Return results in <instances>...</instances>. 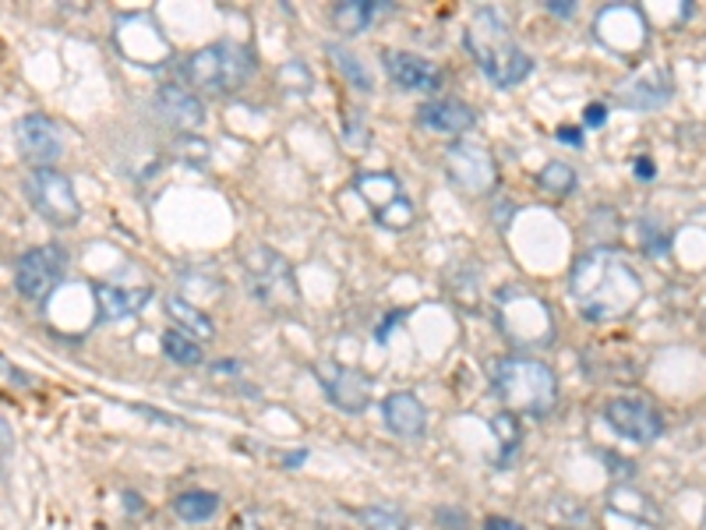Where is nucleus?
<instances>
[{
  "mask_svg": "<svg viewBox=\"0 0 706 530\" xmlns=\"http://www.w3.org/2000/svg\"><path fill=\"white\" fill-rule=\"evenodd\" d=\"M548 523L559 530H594V520H590L586 506L572 502V499H555L548 506Z\"/></svg>",
  "mask_w": 706,
  "mask_h": 530,
  "instance_id": "b1692460",
  "label": "nucleus"
},
{
  "mask_svg": "<svg viewBox=\"0 0 706 530\" xmlns=\"http://www.w3.org/2000/svg\"><path fill=\"white\" fill-rule=\"evenodd\" d=\"M375 220H378V226H386V231L403 234V231H410V223H413V202L407 195H399L381 213H375Z\"/></svg>",
  "mask_w": 706,
  "mask_h": 530,
  "instance_id": "cd10ccee",
  "label": "nucleus"
},
{
  "mask_svg": "<svg viewBox=\"0 0 706 530\" xmlns=\"http://www.w3.org/2000/svg\"><path fill=\"white\" fill-rule=\"evenodd\" d=\"M92 294H95V312H100L103 322H121V318L139 315L152 297L149 287H117V283H100Z\"/></svg>",
  "mask_w": 706,
  "mask_h": 530,
  "instance_id": "f3484780",
  "label": "nucleus"
},
{
  "mask_svg": "<svg viewBox=\"0 0 706 530\" xmlns=\"http://www.w3.org/2000/svg\"><path fill=\"white\" fill-rule=\"evenodd\" d=\"M703 322H706V312H703Z\"/></svg>",
  "mask_w": 706,
  "mask_h": 530,
  "instance_id": "58836bf2",
  "label": "nucleus"
},
{
  "mask_svg": "<svg viewBox=\"0 0 706 530\" xmlns=\"http://www.w3.org/2000/svg\"><path fill=\"white\" fill-rule=\"evenodd\" d=\"M357 520L365 530H410V520L396 506H365Z\"/></svg>",
  "mask_w": 706,
  "mask_h": 530,
  "instance_id": "a878e982",
  "label": "nucleus"
},
{
  "mask_svg": "<svg viewBox=\"0 0 706 530\" xmlns=\"http://www.w3.org/2000/svg\"><path fill=\"white\" fill-rule=\"evenodd\" d=\"M640 226H643V234H640L643 252H646V255H654V258H664V255H667V248H672V234H667V226H664V223H657V220H643Z\"/></svg>",
  "mask_w": 706,
  "mask_h": 530,
  "instance_id": "c756f323",
  "label": "nucleus"
},
{
  "mask_svg": "<svg viewBox=\"0 0 706 530\" xmlns=\"http://www.w3.org/2000/svg\"><path fill=\"white\" fill-rule=\"evenodd\" d=\"M255 71V57L241 43H213L202 47L198 53H191V61L184 68L187 82L195 89L216 92V96H226V92H237Z\"/></svg>",
  "mask_w": 706,
  "mask_h": 530,
  "instance_id": "39448f33",
  "label": "nucleus"
},
{
  "mask_svg": "<svg viewBox=\"0 0 706 530\" xmlns=\"http://www.w3.org/2000/svg\"><path fill=\"white\" fill-rule=\"evenodd\" d=\"M597 32H601V40L607 47L625 53V50H640L643 47L646 22H643V14L636 8H607L597 18Z\"/></svg>",
  "mask_w": 706,
  "mask_h": 530,
  "instance_id": "4468645a",
  "label": "nucleus"
},
{
  "mask_svg": "<svg viewBox=\"0 0 706 530\" xmlns=\"http://www.w3.org/2000/svg\"><path fill=\"white\" fill-rule=\"evenodd\" d=\"M494 318H499V329L520 347H548L555 339V312L541 294L526 287L502 291Z\"/></svg>",
  "mask_w": 706,
  "mask_h": 530,
  "instance_id": "20e7f679",
  "label": "nucleus"
},
{
  "mask_svg": "<svg viewBox=\"0 0 706 530\" xmlns=\"http://www.w3.org/2000/svg\"><path fill=\"white\" fill-rule=\"evenodd\" d=\"M244 269H247V279H252L255 297L262 300V305H269L273 312H290L300 300L297 287H294L290 262H286L279 252L258 244V248H252L244 255Z\"/></svg>",
  "mask_w": 706,
  "mask_h": 530,
  "instance_id": "423d86ee",
  "label": "nucleus"
},
{
  "mask_svg": "<svg viewBox=\"0 0 706 530\" xmlns=\"http://www.w3.org/2000/svg\"><path fill=\"white\" fill-rule=\"evenodd\" d=\"M559 139L580 149V145H583V131H580V128H559Z\"/></svg>",
  "mask_w": 706,
  "mask_h": 530,
  "instance_id": "c9c22d12",
  "label": "nucleus"
},
{
  "mask_svg": "<svg viewBox=\"0 0 706 530\" xmlns=\"http://www.w3.org/2000/svg\"><path fill=\"white\" fill-rule=\"evenodd\" d=\"M14 142H18V153H22V160H29L35 170H50L64 153L61 128H57L50 118H43V113H29V118L18 121Z\"/></svg>",
  "mask_w": 706,
  "mask_h": 530,
  "instance_id": "f8f14e48",
  "label": "nucleus"
},
{
  "mask_svg": "<svg viewBox=\"0 0 706 530\" xmlns=\"http://www.w3.org/2000/svg\"><path fill=\"white\" fill-rule=\"evenodd\" d=\"M329 53L336 57V64L342 68V74H347L350 82H357V89H371V74L360 68V61L357 57H350L342 47H329Z\"/></svg>",
  "mask_w": 706,
  "mask_h": 530,
  "instance_id": "7c9ffc66",
  "label": "nucleus"
},
{
  "mask_svg": "<svg viewBox=\"0 0 706 530\" xmlns=\"http://www.w3.org/2000/svg\"><path fill=\"white\" fill-rule=\"evenodd\" d=\"M604 118H607V110H604L601 103H590V106H586V124H590V128H601Z\"/></svg>",
  "mask_w": 706,
  "mask_h": 530,
  "instance_id": "72a5a7b5",
  "label": "nucleus"
},
{
  "mask_svg": "<svg viewBox=\"0 0 706 530\" xmlns=\"http://www.w3.org/2000/svg\"><path fill=\"white\" fill-rule=\"evenodd\" d=\"M234 530H262V523H258V517H237V523H234Z\"/></svg>",
  "mask_w": 706,
  "mask_h": 530,
  "instance_id": "e433bc0d",
  "label": "nucleus"
},
{
  "mask_svg": "<svg viewBox=\"0 0 706 530\" xmlns=\"http://www.w3.org/2000/svg\"><path fill=\"white\" fill-rule=\"evenodd\" d=\"M541 187L548 195H555V198H565L572 187H576V174H572V166L569 163H548L541 170Z\"/></svg>",
  "mask_w": 706,
  "mask_h": 530,
  "instance_id": "c85d7f7f",
  "label": "nucleus"
},
{
  "mask_svg": "<svg viewBox=\"0 0 706 530\" xmlns=\"http://www.w3.org/2000/svg\"><path fill=\"white\" fill-rule=\"evenodd\" d=\"M64 252L57 244H43V248H29L14 262V287L29 300H50L53 291L64 279Z\"/></svg>",
  "mask_w": 706,
  "mask_h": 530,
  "instance_id": "1a4fd4ad",
  "label": "nucleus"
},
{
  "mask_svg": "<svg viewBox=\"0 0 706 530\" xmlns=\"http://www.w3.org/2000/svg\"><path fill=\"white\" fill-rule=\"evenodd\" d=\"M467 50L473 53L477 68L488 74L491 85L512 89L533 71V61L512 40V29L499 8H481L467 26Z\"/></svg>",
  "mask_w": 706,
  "mask_h": 530,
  "instance_id": "f03ea898",
  "label": "nucleus"
},
{
  "mask_svg": "<svg viewBox=\"0 0 706 530\" xmlns=\"http://www.w3.org/2000/svg\"><path fill=\"white\" fill-rule=\"evenodd\" d=\"M174 513L184 523H205V520H213L219 513V496H216V491L191 488V491H184V496L174 499Z\"/></svg>",
  "mask_w": 706,
  "mask_h": 530,
  "instance_id": "412c9836",
  "label": "nucleus"
},
{
  "mask_svg": "<svg viewBox=\"0 0 706 530\" xmlns=\"http://www.w3.org/2000/svg\"><path fill=\"white\" fill-rule=\"evenodd\" d=\"M569 294L586 322H618L643 300V276L618 252L594 248L572 262Z\"/></svg>",
  "mask_w": 706,
  "mask_h": 530,
  "instance_id": "f257e3e1",
  "label": "nucleus"
},
{
  "mask_svg": "<svg viewBox=\"0 0 706 530\" xmlns=\"http://www.w3.org/2000/svg\"><path fill=\"white\" fill-rule=\"evenodd\" d=\"M156 110L163 113L166 124H174L181 131H195L205 124V103L181 85H163L156 92Z\"/></svg>",
  "mask_w": 706,
  "mask_h": 530,
  "instance_id": "dca6fc26",
  "label": "nucleus"
},
{
  "mask_svg": "<svg viewBox=\"0 0 706 530\" xmlns=\"http://www.w3.org/2000/svg\"><path fill=\"white\" fill-rule=\"evenodd\" d=\"M29 386H32V378L0 354V389H29Z\"/></svg>",
  "mask_w": 706,
  "mask_h": 530,
  "instance_id": "2f4dec72",
  "label": "nucleus"
},
{
  "mask_svg": "<svg viewBox=\"0 0 706 530\" xmlns=\"http://www.w3.org/2000/svg\"><path fill=\"white\" fill-rule=\"evenodd\" d=\"M357 195L365 198L375 213H381L389 202H396L403 192H399V181L392 174H360L357 177Z\"/></svg>",
  "mask_w": 706,
  "mask_h": 530,
  "instance_id": "5701e85b",
  "label": "nucleus"
},
{
  "mask_svg": "<svg viewBox=\"0 0 706 530\" xmlns=\"http://www.w3.org/2000/svg\"><path fill=\"white\" fill-rule=\"evenodd\" d=\"M484 530H526V527L516 523V520H509V517H488L484 520Z\"/></svg>",
  "mask_w": 706,
  "mask_h": 530,
  "instance_id": "473e14b6",
  "label": "nucleus"
},
{
  "mask_svg": "<svg viewBox=\"0 0 706 530\" xmlns=\"http://www.w3.org/2000/svg\"><path fill=\"white\" fill-rule=\"evenodd\" d=\"M491 428H494V439L502 442V457H505V460L516 457V449L523 446V428H520V421H516V414H512V410H502L499 418L491 421Z\"/></svg>",
  "mask_w": 706,
  "mask_h": 530,
  "instance_id": "bb28decb",
  "label": "nucleus"
},
{
  "mask_svg": "<svg viewBox=\"0 0 706 530\" xmlns=\"http://www.w3.org/2000/svg\"><path fill=\"white\" fill-rule=\"evenodd\" d=\"M604 421L612 425L622 439L636 446H651L664 435L661 410L651 400H643V396H615V400H607Z\"/></svg>",
  "mask_w": 706,
  "mask_h": 530,
  "instance_id": "9d476101",
  "label": "nucleus"
},
{
  "mask_svg": "<svg viewBox=\"0 0 706 530\" xmlns=\"http://www.w3.org/2000/svg\"><path fill=\"white\" fill-rule=\"evenodd\" d=\"M446 174L456 192L470 198H484L499 184V166H494L491 153L477 142H456L446 153Z\"/></svg>",
  "mask_w": 706,
  "mask_h": 530,
  "instance_id": "6e6552de",
  "label": "nucleus"
},
{
  "mask_svg": "<svg viewBox=\"0 0 706 530\" xmlns=\"http://www.w3.org/2000/svg\"><path fill=\"white\" fill-rule=\"evenodd\" d=\"M386 71L389 79L407 92H438L442 89V71L428 64L424 57L407 50H386Z\"/></svg>",
  "mask_w": 706,
  "mask_h": 530,
  "instance_id": "ddd939ff",
  "label": "nucleus"
},
{
  "mask_svg": "<svg viewBox=\"0 0 706 530\" xmlns=\"http://www.w3.org/2000/svg\"><path fill=\"white\" fill-rule=\"evenodd\" d=\"M321 389H326L329 404L342 414H365L371 404V378L357 368H347L339 361H321L315 368Z\"/></svg>",
  "mask_w": 706,
  "mask_h": 530,
  "instance_id": "9b49d317",
  "label": "nucleus"
},
{
  "mask_svg": "<svg viewBox=\"0 0 706 530\" xmlns=\"http://www.w3.org/2000/svg\"><path fill=\"white\" fill-rule=\"evenodd\" d=\"M166 312H170V318L177 322L181 326V333L184 336H191V339H213L216 336V322L208 318L205 312H198L195 305H191V300H184V297H166Z\"/></svg>",
  "mask_w": 706,
  "mask_h": 530,
  "instance_id": "aec40b11",
  "label": "nucleus"
},
{
  "mask_svg": "<svg viewBox=\"0 0 706 530\" xmlns=\"http://www.w3.org/2000/svg\"><path fill=\"white\" fill-rule=\"evenodd\" d=\"M633 170H636V177H640V181H654V160L640 156V160L633 163Z\"/></svg>",
  "mask_w": 706,
  "mask_h": 530,
  "instance_id": "f704fd0d",
  "label": "nucleus"
},
{
  "mask_svg": "<svg viewBox=\"0 0 706 530\" xmlns=\"http://www.w3.org/2000/svg\"><path fill=\"white\" fill-rule=\"evenodd\" d=\"M548 11H555V14H572V0H555V4H548Z\"/></svg>",
  "mask_w": 706,
  "mask_h": 530,
  "instance_id": "4c0bfd02",
  "label": "nucleus"
},
{
  "mask_svg": "<svg viewBox=\"0 0 706 530\" xmlns=\"http://www.w3.org/2000/svg\"><path fill=\"white\" fill-rule=\"evenodd\" d=\"M381 11H386V8L375 4V0H347V4H339V8L332 11V22H336L339 32L357 35V32H365Z\"/></svg>",
  "mask_w": 706,
  "mask_h": 530,
  "instance_id": "4be33fe9",
  "label": "nucleus"
},
{
  "mask_svg": "<svg viewBox=\"0 0 706 530\" xmlns=\"http://www.w3.org/2000/svg\"><path fill=\"white\" fill-rule=\"evenodd\" d=\"M417 118L424 128L442 131V135H463L473 128V110L463 100H428L417 110Z\"/></svg>",
  "mask_w": 706,
  "mask_h": 530,
  "instance_id": "6ab92c4d",
  "label": "nucleus"
},
{
  "mask_svg": "<svg viewBox=\"0 0 706 530\" xmlns=\"http://www.w3.org/2000/svg\"><path fill=\"white\" fill-rule=\"evenodd\" d=\"M163 354L170 357V361H177V365H202V344L198 339H191L184 336L181 329H166L163 333Z\"/></svg>",
  "mask_w": 706,
  "mask_h": 530,
  "instance_id": "393cba45",
  "label": "nucleus"
},
{
  "mask_svg": "<svg viewBox=\"0 0 706 530\" xmlns=\"http://www.w3.org/2000/svg\"><path fill=\"white\" fill-rule=\"evenodd\" d=\"M491 386L512 414L523 410L533 418H544L559 404V375L526 354H505L491 361Z\"/></svg>",
  "mask_w": 706,
  "mask_h": 530,
  "instance_id": "7ed1b4c3",
  "label": "nucleus"
},
{
  "mask_svg": "<svg viewBox=\"0 0 706 530\" xmlns=\"http://www.w3.org/2000/svg\"><path fill=\"white\" fill-rule=\"evenodd\" d=\"M381 410H386V425L392 435H399V439H424L428 410L421 400H417V393H407V389L389 393Z\"/></svg>",
  "mask_w": 706,
  "mask_h": 530,
  "instance_id": "2eb2a0df",
  "label": "nucleus"
},
{
  "mask_svg": "<svg viewBox=\"0 0 706 530\" xmlns=\"http://www.w3.org/2000/svg\"><path fill=\"white\" fill-rule=\"evenodd\" d=\"M703 530H706V527H703Z\"/></svg>",
  "mask_w": 706,
  "mask_h": 530,
  "instance_id": "ea45409f",
  "label": "nucleus"
},
{
  "mask_svg": "<svg viewBox=\"0 0 706 530\" xmlns=\"http://www.w3.org/2000/svg\"><path fill=\"white\" fill-rule=\"evenodd\" d=\"M25 195L32 202V210L53 226H71L82 216V202H79V192H74L71 177L57 174L53 166L50 170H32V174L25 177Z\"/></svg>",
  "mask_w": 706,
  "mask_h": 530,
  "instance_id": "0eeeda50",
  "label": "nucleus"
},
{
  "mask_svg": "<svg viewBox=\"0 0 706 530\" xmlns=\"http://www.w3.org/2000/svg\"><path fill=\"white\" fill-rule=\"evenodd\" d=\"M607 509L618 513V517H625V520H636V523H646V527H661V509L636 485H625V481L612 485V491H607Z\"/></svg>",
  "mask_w": 706,
  "mask_h": 530,
  "instance_id": "a211bd4d",
  "label": "nucleus"
}]
</instances>
